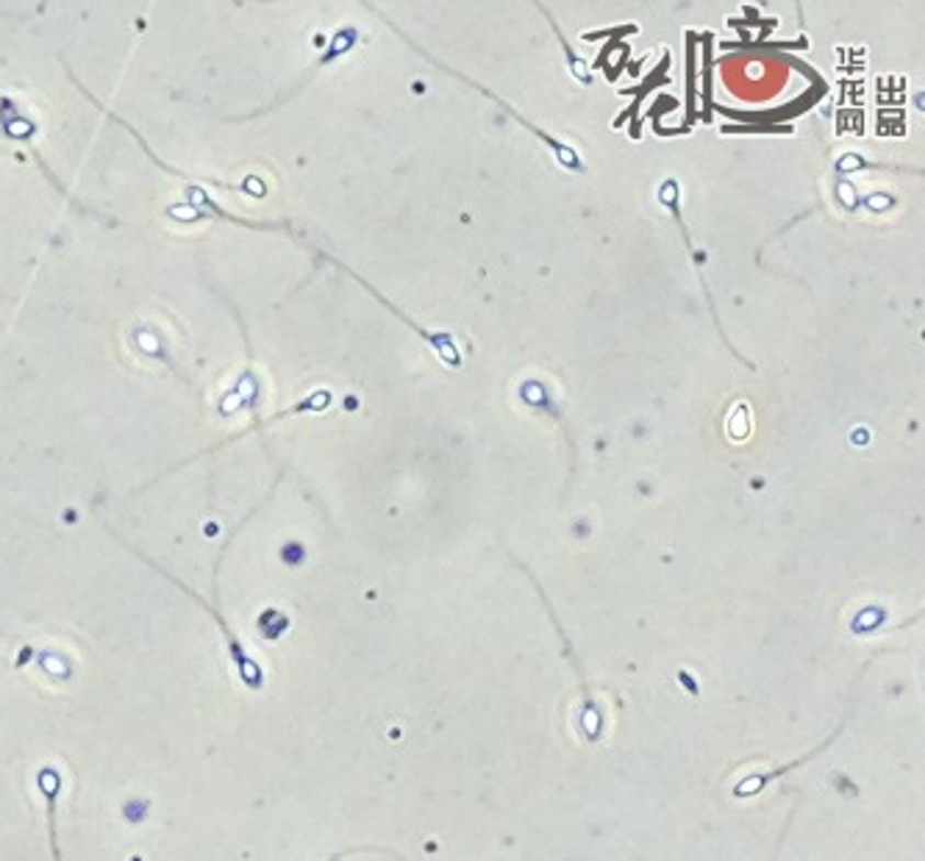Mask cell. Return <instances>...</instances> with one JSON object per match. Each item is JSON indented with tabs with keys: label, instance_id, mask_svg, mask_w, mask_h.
Masks as SVG:
<instances>
[{
	"label": "cell",
	"instance_id": "6da1fadb",
	"mask_svg": "<svg viewBox=\"0 0 925 861\" xmlns=\"http://www.w3.org/2000/svg\"><path fill=\"white\" fill-rule=\"evenodd\" d=\"M872 661V659H870ZM870 661H867L865 667H861L859 672H856V681H854V692H850V706H848V712H845V717H843V723L836 725L834 728V734H831L828 739H825L823 745H817V748L814 750H809L806 756H801V759H796L792 761V764H783V767H776V770H770V772H754V775H747V779H742L740 784L734 786V795L736 797H754V795H759L762 790H765L767 784H770V781H776V779H781V775H787V772H792V770H798V767H803V764H809V761L814 759V756H820V754H825V750L831 748V745H834V739L839 737V734H843L845 730V725H848V720H850V714H854V706H856V692H859V681H861V676H865V670L867 667H870Z\"/></svg>",
	"mask_w": 925,
	"mask_h": 861
}]
</instances>
